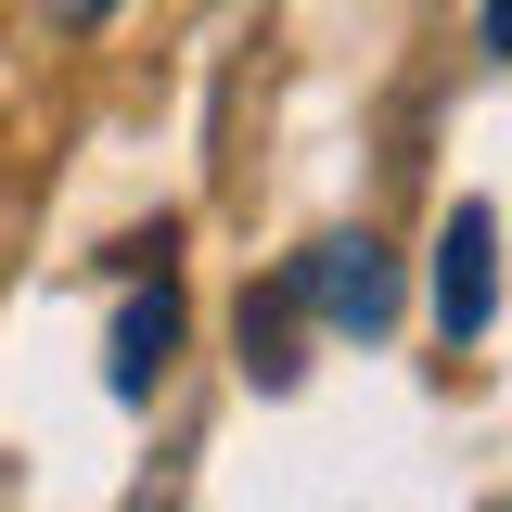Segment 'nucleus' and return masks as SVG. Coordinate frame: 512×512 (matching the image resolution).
Listing matches in <instances>:
<instances>
[{
	"instance_id": "nucleus-1",
	"label": "nucleus",
	"mask_w": 512,
	"mask_h": 512,
	"mask_svg": "<svg viewBox=\"0 0 512 512\" xmlns=\"http://www.w3.org/2000/svg\"><path fill=\"white\" fill-rule=\"evenodd\" d=\"M500 218L487 205H461L448 218V244H436V308H448V333H487V308H500Z\"/></svg>"
},
{
	"instance_id": "nucleus-2",
	"label": "nucleus",
	"mask_w": 512,
	"mask_h": 512,
	"mask_svg": "<svg viewBox=\"0 0 512 512\" xmlns=\"http://www.w3.org/2000/svg\"><path fill=\"white\" fill-rule=\"evenodd\" d=\"M167 333H180V308H167V295H154V308H128V333H116V384H128V397L167 372Z\"/></svg>"
},
{
	"instance_id": "nucleus-3",
	"label": "nucleus",
	"mask_w": 512,
	"mask_h": 512,
	"mask_svg": "<svg viewBox=\"0 0 512 512\" xmlns=\"http://www.w3.org/2000/svg\"><path fill=\"white\" fill-rule=\"evenodd\" d=\"M320 295H333V320H384V256H372V244H333Z\"/></svg>"
},
{
	"instance_id": "nucleus-4",
	"label": "nucleus",
	"mask_w": 512,
	"mask_h": 512,
	"mask_svg": "<svg viewBox=\"0 0 512 512\" xmlns=\"http://www.w3.org/2000/svg\"><path fill=\"white\" fill-rule=\"evenodd\" d=\"M487 52H512V0H487Z\"/></svg>"
},
{
	"instance_id": "nucleus-5",
	"label": "nucleus",
	"mask_w": 512,
	"mask_h": 512,
	"mask_svg": "<svg viewBox=\"0 0 512 512\" xmlns=\"http://www.w3.org/2000/svg\"><path fill=\"white\" fill-rule=\"evenodd\" d=\"M64 13H77V26H90V13H103V0H64Z\"/></svg>"
}]
</instances>
